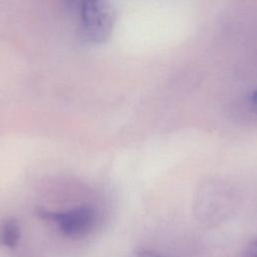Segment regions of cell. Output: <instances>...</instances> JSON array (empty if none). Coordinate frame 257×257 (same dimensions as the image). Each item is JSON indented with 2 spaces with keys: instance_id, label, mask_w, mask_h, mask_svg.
Masks as SVG:
<instances>
[{
  "instance_id": "cell-1",
  "label": "cell",
  "mask_w": 257,
  "mask_h": 257,
  "mask_svg": "<svg viewBox=\"0 0 257 257\" xmlns=\"http://www.w3.org/2000/svg\"><path fill=\"white\" fill-rule=\"evenodd\" d=\"M80 26L83 36L92 43L108 39L114 25L115 14L108 0H78Z\"/></svg>"
},
{
  "instance_id": "cell-2",
  "label": "cell",
  "mask_w": 257,
  "mask_h": 257,
  "mask_svg": "<svg viewBox=\"0 0 257 257\" xmlns=\"http://www.w3.org/2000/svg\"><path fill=\"white\" fill-rule=\"evenodd\" d=\"M35 213L39 218L57 224L62 234L68 237L85 234L94 221V211L88 206H80L63 212H54L38 207Z\"/></svg>"
},
{
  "instance_id": "cell-3",
  "label": "cell",
  "mask_w": 257,
  "mask_h": 257,
  "mask_svg": "<svg viewBox=\"0 0 257 257\" xmlns=\"http://www.w3.org/2000/svg\"><path fill=\"white\" fill-rule=\"evenodd\" d=\"M21 237V230L15 218H5L0 223V245L6 248L17 246Z\"/></svg>"
},
{
  "instance_id": "cell-4",
  "label": "cell",
  "mask_w": 257,
  "mask_h": 257,
  "mask_svg": "<svg viewBox=\"0 0 257 257\" xmlns=\"http://www.w3.org/2000/svg\"><path fill=\"white\" fill-rule=\"evenodd\" d=\"M246 257H257V245L255 239L248 244L246 249Z\"/></svg>"
},
{
  "instance_id": "cell-5",
  "label": "cell",
  "mask_w": 257,
  "mask_h": 257,
  "mask_svg": "<svg viewBox=\"0 0 257 257\" xmlns=\"http://www.w3.org/2000/svg\"><path fill=\"white\" fill-rule=\"evenodd\" d=\"M137 256L138 257H167V256L160 255L158 253H155V252H152L149 250H140V251H138Z\"/></svg>"
},
{
  "instance_id": "cell-6",
  "label": "cell",
  "mask_w": 257,
  "mask_h": 257,
  "mask_svg": "<svg viewBox=\"0 0 257 257\" xmlns=\"http://www.w3.org/2000/svg\"><path fill=\"white\" fill-rule=\"evenodd\" d=\"M247 102H248L249 106H250L253 110H255V106H256V91H255V90L251 91V92L248 94V96H247Z\"/></svg>"
},
{
  "instance_id": "cell-7",
  "label": "cell",
  "mask_w": 257,
  "mask_h": 257,
  "mask_svg": "<svg viewBox=\"0 0 257 257\" xmlns=\"http://www.w3.org/2000/svg\"><path fill=\"white\" fill-rule=\"evenodd\" d=\"M64 1L69 2V3H77V1H78V0H64Z\"/></svg>"
}]
</instances>
